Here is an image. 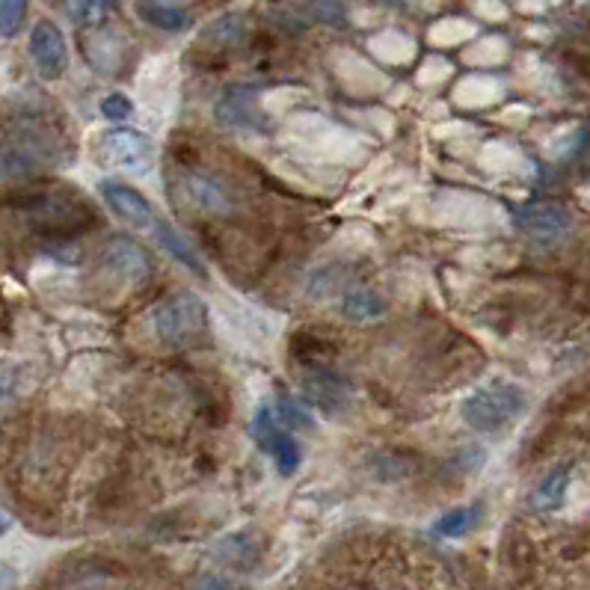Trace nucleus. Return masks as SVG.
Wrapping results in <instances>:
<instances>
[{"label": "nucleus", "mask_w": 590, "mask_h": 590, "mask_svg": "<svg viewBox=\"0 0 590 590\" xmlns=\"http://www.w3.org/2000/svg\"><path fill=\"white\" fill-rule=\"evenodd\" d=\"M149 327H152V336L158 338L161 344L184 347L208 330V309L196 294L178 291V294H172L152 309Z\"/></svg>", "instance_id": "1"}, {"label": "nucleus", "mask_w": 590, "mask_h": 590, "mask_svg": "<svg viewBox=\"0 0 590 590\" xmlns=\"http://www.w3.org/2000/svg\"><path fill=\"white\" fill-rule=\"evenodd\" d=\"M525 410V395L513 383H490L478 392H472L460 413L469 427L484 430V433H499L516 422Z\"/></svg>", "instance_id": "2"}, {"label": "nucleus", "mask_w": 590, "mask_h": 590, "mask_svg": "<svg viewBox=\"0 0 590 590\" xmlns=\"http://www.w3.org/2000/svg\"><path fill=\"white\" fill-rule=\"evenodd\" d=\"M95 158L110 169L146 175L155 164V146L146 134L131 131V128H113L98 137Z\"/></svg>", "instance_id": "3"}, {"label": "nucleus", "mask_w": 590, "mask_h": 590, "mask_svg": "<svg viewBox=\"0 0 590 590\" xmlns=\"http://www.w3.org/2000/svg\"><path fill=\"white\" fill-rule=\"evenodd\" d=\"M255 439L264 448V454L273 457L276 469L282 475H294L300 466V445L294 442L291 430L279 422V416L270 407H261L255 416Z\"/></svg>", "instance_id": "4"}, {"label": "nucleus", "mask_w": 590, "mask_h": 590, "mask_svg": "<svg viewBox=\"0 0 590 590\" xmlns=\"http://www.w3.org/2000/svg\"><path fill=\"white\" fill-rule=\"evenodd\" d=\"M24 211L27 217L48 235H57V232H72L78 229L81 223H86L84 208L78 211V202L66 199V196H57V193H39V196H30L24 202Z\"/></svg>", "instance_id": "5"}, {"label": "nucleus", "mask_w": 590, "mask_h": 590, "mask_svg": "<svg viewBox=\"0 0 590 590\" xmlns=\"http://www.w3.org/2000/svg\"><path fill=\"white\" fill-rule=\"evenodd\" d=\"M30 57L36 63V69L57 81L66 75L69 69V45H66V36L63 30L54 24V21H39L30 33Z\"/></svg>", "instance_id": "6"}, {"label": "nucleus", "mask_w": 590, "mask_h": 590, "mask_svg": "<svg viewBox=\"0 0 590 590\" xmlns=\"http://www.w3.org/2000/svg\"><path fill=\"white\" fill-rule=\"evenodd\" d=\"M101 199L107 202V208L122 217L128 226L140 229V232H155L158 229V217L152 211V205L128 184L122 181H104L101 184Z\"/></svg>", "instance_id": "7"}, {"label": "nucleus", "mask_w": 590, "mask_h": 590, "mask_svg": "<svg viewBox=\"0 0 590 590\" xmlns=\"http://www.w3.org/2000/svg\"><path fill=\"white\" fill-rule=\"evenodd\" d=\"M519 229L537 241H558L570 232L573 226V217L564 205L558 202H537V205H528L519 211L516 217Z\"/></svg>", "instance_id": "8"}, {"label": "nucleus", "mask_w": 590, "mask_h": 590, "mask_svg": "<svg viewBox=\"0 0 590 590\" xmlns=\"http://www.w3.org/2000/svg\"><path fill=\"white\" fill-rule=\"evenodd\" d=\"M104 267L119 282H128V285H137V282L149 279V273H152V261H149L146 250L128 238H113L104 247Z\"/></svg>", "instance_id": "9"}, {"label": "nucleus", "mask_w": 590, "mask_h": 590, "mask_svg": "<svg viewBox=\"0 0 590 590\" xmlns=\"http://www.w3.org/2000/svg\"><path fill=\"white\" fill-rule=\"evenodd\" d=\"M181 193L190 205H196L199 211H211V214H229L235 208L232 193L211 175L205 172H184L181 175Z\"/></svg>", "instance_id": "10"}, {"label": "nucleus", "mask_w": 590, "mask_h": 590, "mask_svg": "<svg viewBox=\"0 0 590 590\" xmlns=\"http://www.w3.org/2000/svg\"><path fill=\"white\" fill-rule=\"evenodd\" d=\"M217 122L223 128H235V131H258L264 128V116L255 104L253 89H232L223 95V101L217 104Z\"/></svg>", "instance_id": "11"}, {"label": "nucleus", "mask_w": 590, "mask_h": 590, "mask_svg": "<svg viewBox=\"0 0 590 590\" xmlns=\"http://www.w3.org/2000/svg\"><path fill=\"white\" fill-rule=\"evenodd\" d=\"M303 389H306V401L321 407V410H327V413L341 410L344 401H347V383L330 368H312L306 374Z\"/></svg>", "instance_id": "12"}, {"label": "nucleus", "mask_w": 590, "mask_h": 590, "mask_svg": "<svg viewBox=\"0 0 590 590\" xmlns=\"http://www.w3.org/2000/svg\"><path fill=\"white\" fill-rule=\"evenodd\" d=\"M341 312L347 321H374L383 315V300L371 291V288H353L344 294V303H341Z\"/></svg>", "instance_id": "13"}, {"label": "nucleus", "mask_w": 590, "mask_h": 590, "mask_svg": "<svg viewBox=\"0 0 590 590\" xmlns=\"http://www.w3.org/2000/svg\"><path fill=\"white\" fill-rule=\"evenodd\" d=\"M140 15L158 27V30H169V33H178L190 24V15L178 6H169V3H143L140 6Z\"/></svg>", "instance_id": "14"}, {"label": "nucleus", "mask_w": 590, "mask_h": 590, "mask_svg": "<svg viewBox=\"0 0 590 590\" xmlns=\"http://www.w3.org/2000/svg\"><path fill=\"white\" fill-rule=\"evenodd\" d=\"M567 487H570V466H561V469H555V472L537 487L534 505L540 507V510H555V507L564 502Z\"/></svg>", "instance_id": "15"}, {"label": "nucleus", "mask_w": 590, "mask_h": 590, "mask_svg": "<svg viewBox=\"0 0 590 590\" xmlns=\"http://www.w3.org/2000/svg\"><path fill=\"white\" fill-rule=\"evenodd\" d=\"M155 235H158V241L167 247L169 253L175 255L184 267H190V270H196V273H205L202 270V261H199V255H196V250L190 247V241L184 238V235H178L172 226H167V223H158V229H155Z\"/></svg>", "instance_id": "16"}, {"label": "nucleus", "mask_w": 590, "mask_h": 590, "mask_svg": "<svg viewBox=\"0 0 590 590\" xmlns=\"http://www.w3.org/2000/svg\"><path fill=\"white\" fill-rule=\"evenodd\" d=\"M478 516H481V510L475 505L454 507V510H448L442 519H436L433 531H436L439 537H463V534L478 522Z\"/></svg>", "instance_id": "17"}, {"label": "nucleus", "mask_w": 590, "mask_h": 590, "mask_svg": "<svg viewBox=\"0 0 590 590\" xmlns=\"http://www.w3.org/2000/svg\"><path fill=\"white\" fill-rule=\"evenodd\" d=\"M24 383H27V365L15 359H0V398L21 392Z\"/></svg>", "instance_id": "18"}, {"label": "nucleus", "mask_w": 590, "mask_h": 590, "mask_svg": "<svg viewBox=\"0 0 590 590\" xmlns=\"http://www.w3.org/2000/svg\"><path fill=\"white\" fill-rule=\"evenodd\" d=\"M30 0H0V36H15L27 15Z\"/></svg>", "instance_id": "19"}, {"label": "nucleus", "mask_w": 590, "mask_h": 590, "mask_svg": "<svg viewBox=\"0 0 590 590\" xmlns=\"http://www.w3.org/2000/svg\"><path fill=\"white\" fill-rule=\"evenodd\" d=\"M341 282H344V270H338L336 264H330V267H324V270H318L315 276H312V282H309V294L315 297V300H321V297H327V294H333L341 288Z\"/></svg>", "instance_id": "20"}, {"label": "nucleus", "mask_w": 590, "mask_h": 590, "mask_svg": "<svg viewBox=\"0 0 590 590\" xmlns=\"http://www.w3.org/2000/svg\"><path fill=\"white\" fill-rule=\"evenodd\" d=\"M306 12H309L315 21H324V24H341V21L347 18L344 6L336 3V0H315V3L306 6Z\"/></svg>", "instance_id": "21"}, {"label": "nucleus", "mask_w": 590, "mask_h": 590, "mask_svg": "<svg viewBox=\"0 0 590 590\" xmlns=\"http://www.w3.org/2000/svg\"><path fill=\"white\" fill-rule=\"evenodd\" d=\"M131 110H134V104H131V98L122 95V92H113V95H107V98L101 101V113H104L110 122H125V119L131 116Z\"/></svg>", "instance_id": "22"}, {"label": "nucleus", "mask_w": 590, "mask_h": 590, "mask_svg": "<svg viewBox=\"0 0 590 590\" xmlns=\"http://www.w3.org/2000/svg\"><path fill=\"white\" fill-rule=\"evenodd\" d=\"M66 9L72 15V21L78 24H92L101 15V0H66Z\"/></svg>", "instance_id": "23"}, {"label": "nucleus", "mask_w": 590, "mask_h": 590, "mask_svg": "<svg viewBox=\"0 0 590 590\" xmlns=\"http://www.w3.org/2000/svg\"><path fill=\"white\" fill-rule=\"evenodd\" d=\"M279 422L285 424L288 430H294V427H309L312 424V416L303 410V407H297V404H288V401H282V407H279Z\"/></svg>", "instance_id": "24"}, {"label": "nucleus", "mask_w": 590, "mask_h": 590, "mask_svg": "<svg viewBox=\"0 0 590 590\" xmlns=\"http://www.w3.org/2000/svg\"><path fill=\"white\" fill-rule=\"evenodd\" d=\"M208 36H214V39H229V42H238V39L244 36V24H241V18H226V21L214 24V27L208 30Z\"/></svg>", "instance_id": "25"}, {"label": "nucleus", "mask_w": 590, "mask_h": 590, "mask_svg": "<svg viewBox=\"0 0 590 590\" xmlns=\"http://www.w3.org/2000/svg\"><path fill=\"white\" fill-rule=\"evenodd\" d=\"M6 531H9V516H6V513L0 510V537H3Z\"/></svg>", "instance_id": "26"}, {"label": "nucleus", "mask_w": 590, "mask_h": 590, "mask_svg": "<svg viewBox=\"0 0 590 590\" xmlns=\"http://www.w3.org/2000/svg\"><path fill=\"white\" fill-rule=\"evenodd\" d=\"M101 3H110V0H101Z\"/></svg>", "instance_id": "27"}]
</instances>
